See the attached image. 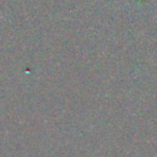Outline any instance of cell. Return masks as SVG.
<instances>
[{
    "mask_svg": "<svg viewBox=\"0 0 157 157\" xmlns=\"http://www.w3.org/2000/svg\"><path fill=\"white\" fill-rule=\"evenodd\" d=\"M136 1H148V0H136Z\"/></svg>",
    "mask_w": 157,
    "mask_h": 157,
    "instance_id": "1",
    "label": "cell"
}]
</instances>
